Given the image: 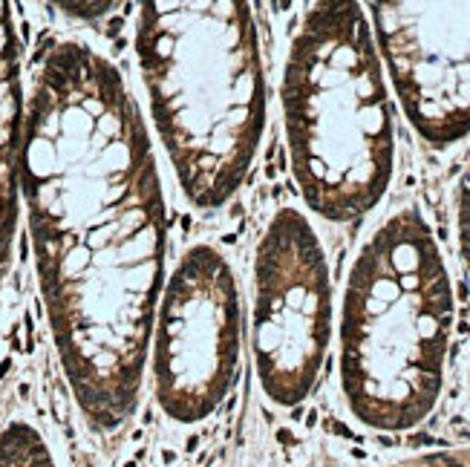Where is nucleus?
Segmentation results:
<instances>
[{"label":"nucleus","instance_id":"9d476101","mask_svg":"<svg viewBox=\"0 0 470 467\" xmlns=\"http://www.w3.org/2000/svg\"><path fill=\"white\" fill-rule=\"evenodd\" d=\"M468 378H470V375H468Z\"/></svg>","mask_w":470,"mask_h":467},{"label":"nucleus","instance_id":"6e6552de","mask_svg":"<svg viewBox=\"0 0 470 467\" xmlns=\"http://www.w3.org/2000/svg\"><path fill=\"white\" fill-rule=\"evenodd\" d=\"M0 467H58V462L32 421L9 418L0 427Z\"/></svg>","mask_w":470,"mask_h":467},{"label":"nucleus","instance_id":"1a4fd4ad","mask_svg":"<svg viewBox=\"0 0 470 467\" xmlns=\"http://www.w3.org/2000/svg\"><path fill=\"white\" fill-rule=\"evenodd\" d=\"M456 236H459V254L470 274V162L459 185V199H456Z\"/></svg>","mask_w":470,"mask_h":467},{"label":"nucleus","instance_id":"423d86ee","mask_svg":"<svg viewBox=\"0 0 470 467\" xmlns=\"http://www.w3.org/2000/svg\"><path fill=\"white\" fill-rule=\"evenodd\" d=\"M248 358L263 398L294 410L312 395L332 334V277L315 225L280 208L254 245Z\"/></svg>","mask_w":470,"mask_h":467},{"label":"nucleus","instance_id":"7ed1b4c3","mask_svg":"<svg viewBox=\"0 0 470 467\" xmlns=\"http://www.w3.org/2000/svg\"><path fill=\"white\" fill-rule=\"evenodd\" d=\"M453 320V283L436 234L416 208H401L361 245L343 288L337 375L361 424L404 433L433 413Z\"/></svg>","mask_w":470,"mask_h":467},{"label":"nucleus","instance_id":"f03ea898","mask_svg":"<svg viewBox=\"0 0 470 467\" xmlns=\"http://www.w3.org/2000/svg\"><path fill=\"white\" fill-rule=\"evenodd\" d=\"M136 58L179 193L217 211L263 144L269 84L251 0H139Z\"/></svg>","mask_w":470,"mask_h":467},{"label":"nucleus","instance_id":"20e7f679","mask_svg":"<svg viewBox=\"0 0 470 467\" xmlns=\"http://www.w3.org/2000/svg\"><path fill=\"white\" fill-rule=\"evenodd\" d=\"M280 104L306 208L326 222L367 217L392 182L395 110L358 0H312L285 52Z\"/></svg>","mask_w":470,"mask_h":467},{"label":"nucleus","instance_id":"39448f33","mask_svg":"<svg viewBox=\"0 0 470 467\" xmlns=\"http://www.w3.org/2000/svg\"><path fill=\"white\" fill-rule=\"evenodd\" d=\"M248 355L242 285L225 251L188 245L168 271L147 352V392L162 418L202 427L239 384Z\"/></svg>","mask_w":470,"mask_h":467},{"label":"nucleus","instance_id":"0eeeda50","mask_svg":"<svg viewBox=\"0 0 470 467\" xmlns=\"http://www.w3.org/2000/svg\"><path fill=\"white\" fill-rule=\"evenodd\" d=\"M407 121L430 147L470 136V0H367Z\"/></svg>","mask_w":470,"mask_h":467},{"label":"nucleus","instance_id":"f257e3e1","mask_svg":"<svg viewBox=\"0 0 470 467\" xmlns=\"http://www.w3.org/2000/svg\"><path fill=\"white\" fill-rule=\"evenodd\" d=\"M17 182L72 401L95 433L116 435L147 392L153 315L168 277V208L133 93L81 44L44 55Z\"/></svg>","mask_w":470,"mask_h":467}]
</instances>
